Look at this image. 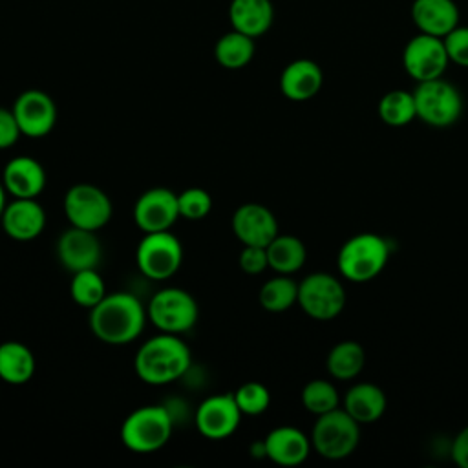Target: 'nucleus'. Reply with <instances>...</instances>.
Here are the masks:
<instances>
[{"mask_svg": "<svg viewBox=\"0 0 468 468\" xmlns=\"http://www.w3.org/2000/svg\"><path fill=\"white\" fill-rule=\"evenodd\" d=\"M146 314L161 333L181 335L196 325L199 307L188 291L179 287H166L152 296L146 307Z\"/></svg>", "mask_w": 468, "mask_h": 468, "instance_id": "obj_6", "label": "nucleus"}, {"mask_svg": "<svg viewBox=\"0 0 468 468\" xmlns=\"http://www.w3.org/2000/svg\"><path fill=\"white\" fill-rule=\"evenodd\" d=\"M442 40L450 62L468 68V27L457 26Z\"/></svg>", "mask_w": 468, "mask_h": 468, "instance_id": "obj_34", "label": "nucleus"}, {"mask_svg": "<svg viewBox=\"0 0 468 468\" xmlns=\"http://www.w3.org/2000/svg\"><path fill=\"white\" fill-rule=\"evenodd\" d=\"M344 410L358 422L367 424L375 422L386 411V395L384 391L369 382L355 384L344 399Z\"/></svg>", "mask_w": 468, "mask_h": 468, "instance_id": "obj_24", "label": "nucleus"}, {"mask_svg": "<svg viewBox=\"0 0 468 468\" xmlns=\"http://www.w3.org/2000/svg\"><path fill=\"white\" fill-rule=\"evenodd\" d=\"M13 113L20 126L22 135L38 139L51 133L57 122V106L51 95L42 90L31 88L22 91L13 104Z\"/></svg>", "mask_w": 468, "mask_h": 468, "instance_id": "obj_12", "label": "nucleus"}, {"mask_svg": "<svg viewBox=\"0 0 468 468\" xmlns=\"http://www.w3.org/2000/svg\"><path fill=\"white\" fill-rule=\"evenodd\" d=\"M358 422L346 410L338 408L318 415V420L311 435L314 450L322 457L331 461H338L351 455L358 444Z\"/></svg>", "mask_w": 468, "mask_h": 468, "instance_id": "obj_7", "label": "nucleus"}, {"mask_svg": "<svg viewBox=\"0 0 468 468\" xmlns=\"http://www.w3.org/2000/svg\"><path fill=\"white\" fill-rule=\"evenodd\" d=\"M239 269L247 274H260L269 267L267 260V249L258 245H243L239 258H238Z\"/></svg>", "mask_w": 468, "mask_h": 468, "instance_id": "obj_35", "label": "nucleus"}, {"mask_svg": "<svg viewBox=\"0 0 468 468\" xmlns=\"http://www.w3.org/2000/svg\"><path fill=\"white\" fill-rule=\"evenodd\" d=\"M190 367V349L172 333H161L146 340L133 358L137 377L150 386H163L177 380Z\"/></svg>", "mask_w": 468, "mask_h": 468, "instance_id": "obj_2", "label": "nucleus"}, {"mask_svg": "<svg viewBox=\"0 0 468 468\" xmlns=\"http://www.w3.org/2000/svg\"><path fill=\"white\" fill-rule=\"evenodd\" d=\"M298 303L311 318L331 320L342 313L346 292L333 274L313 272L298 283Z\"/></svg>", "mask_w": 468, "mask_h": 468, "instance_id": "obj_10", "label": "nucleus"}, {"mask_svg": "<svg viewBox=\"0 0 468 468\" xmlns=\"http://www.w3.org/2000/svg\"><path fill=\"white\" fill-rule=\"evenodd\" d=\"M452 459L461 466L468 468V426L459 431L452 446Z\"/></svg>", "mask_w": 468, "mask_h": 468, "instance_id": "obj_37", "label": "nucleus"}, {"mask_svg": "<svg viewBox=\"0 0 468 468\" xmlns=\"http://www.w3.org/2000/svg\"><path fill=\"white\" fill-rule=\"evenodd\" d=\"M263 446L265 457L282 466L302 464L311 452V442L305 433L292 426H280L269 431L263 439Z\"/></svg>", "mask_w": 468, "mask_h": 468, "instance_id": "obj_20", "label": "nucleus"}, {"mask_svg": "<svg viewBox=\"0 0 468 468\" xmlns=\"http://www.w3.org/2000/svg\"><path fill=\"white\" fill-rule=\"evenodd\" d=\"M177 207L179 218H185L188 221H199L207 218L212 210V196L201 186H190L177 194Z\"/></svg>", "mask_w": 468, "mask_h": 468, "instance_id": "obj_32", "label": "nucleus"}, {"mask_svg": "<svg viewBox=\"0 0 468 468\" xmlns=\"http://www.w3.org/2000/svg\"><path fill=\"white\" fill-rule=\"evenodd\" d=\"M366 364V351L358 342H340L327 355V371L338 380L355 378Z\"/></svg>", "mask_w": 468, "mask_h": 468, "instance_id": "obj_27", "label": "nucleus"}, {"mask_svg": "<svg viewBox=\"0 0 468 468\" xmlns=\"http://www.w3.org/2000/svg\"><path fill=\"white\" fill-rule=\"evenodd\" d=\"M4 232L16 241H31L38 238L46 227V212L37 199L13 197L0 218Z\"/></svg>", "mask_w": 468, "mask_h": 468, "instance_id": "obj_17", "label": "nucleus"}, {"mask_svg": "<svg viewBox=\"0 0 468 468\" xmlns=\"http://www.w3.org/2000/svg\"><path fill=\"white\" fill-rule=\"evenodd\" d=\"M5 194H7V190H5L4 183L0 181V218H2V214H4V208H5V205H7V201H5Z\"/></svg>", "mask_w": 468, "mask_h": 468, "instance_id": "obj_38", "label": "nucleus"}, {"mask_svg": "<svg viewBox=\"0 0 468 468\" xmlns=\"http://www.w3.org/2000/svg\"><path fill=\"white\" fill-rule=\"evenodd\" d=\"M302 404L314 415L327 413L338 406V391L331 382L314 378L302 389Z\"/></svg>", "mask_w": 468, "mask_h": 468, "instance_id": "obj_31", "label": "nucleus"}, {"mask_svg": "<svg viewBox=\"0 0 468 468\" xmlns=\"http://www.w3.org/2000/svg\"><path fill=\"white\" fill-rule=\"evenodd\" d=\"M22 135L13 110L0 106V150L13 146Z\"/></svg>", "mask_w": 468, "mask_h": 468, "instance_id": "obj_36", "label": "nucleus"}, {"mask_svg": "<svg viewBox=\"0 0 468 468\" xmlns=\"http://www.w3.org/2000/svg\"><path fill=\"white\" fill-rule=\"evenodd\" d=\"M260 305L269 313H283L298 302V283L287 274L267 280L258 292Z\"/></svg>", "mask_w": 468, "mask_h": 468, "instance_id": "obj_28", "label": "nucleus"}, {"mask_svg": "<svg viewBox=\"0 0 468 468\" xmlns=\"http://www.w3.org/2000/svg\"><path fill=\"white\" fill-rule=\"evenodd\" d=\"M230 27L252 38L265 35L274 22V5L271 0H230Z\"/></svg>", "mask_w": 468, "mask_h": 468, "instance_id": "obj_22", "label": "nucleus"}, {"mask_svg": "<svg viewBox=\"0 0 468 468\" xmlns=\"http://www.w3.org/2000/svg\"><path fill=\"white\" fill-rule=\"evenodd\" d=\"M256 38L230 29L223 33L214 46V58L225 69H241L245 68L256 53Z\"/></svg>", "mask_w": 468, "mask_h": 468, "instance_id": "obj_25", "label": "nucleus"}, {"mask_svg": "<svg viewBox=\"0 0 468 468\" xmlns=\"http://www.w3.org/2000/svg\"><path fill=\"white\" fill-rule=\"evenodd\" d=\"M135 263L146 278L168 280L183 263V245L170 230L146 232L137 243Z\"/></svg>", "mask_w": 468, "mask_h": 468, "instance_id": "obj_8", "label": "nucleus"}, {"mask_svg": "<svg viewBox=\"0 0 468 468\" xmlns=\"http://www.w3.org/2000/svg\"><path fill=\"white\" fill-rule=\"evenodd\" d=\"M177 218V194L165 186H154L144 190L133 205V223L144 234L170 230Z\"/></svg>", "mask_w": 468, "mask_h": 468, "instance_id": "obj_13", "label": "nucleus"}, {"mask_svg": "<svg viewBox=\"0 0 468 468\" xmlns=\"http://www.w3.org/2000/svg\"><path fill=\"white\" fill-rule=\"evenodd\" d=\"M450 58L441 37L419 33L408 40L402 51V66L417 82L442 77Z\"/></svg>", "mask_w": 468, "mask_h": 468, "instance_id": "obj_11", "label": "nucleus"}, {"mask_svg": "<svg viewBox=\"0 0 468 468\" xmlns=\"http://www.w3.org/2000/svg\"><path fill=\"white\" fill-rule=\"evenodd\" d=\"M2 183L13 197L37 199L46 186V172L31 155H16L2 170Z\"/></svg>", "mask_w": 468, "mask_h": 468, "instance_id": "obj_18", "label": "nucleus"}, {"mask_svg": "<svg viewBox=\"0 0 468 468\" xmlns=\"http://www.w3.org/2000/svg\"><path fill=\"white\" fill-rule=\"evenodd\" d=\"M69 294L77 305L91 309L106 296V285L97 269H84L73 272Z\"/></svg>", "mask_w": 468, "mask_h": 468, "instance_id": "obj_30", "label": "nucleus"}, {"mask_svg": "<svg viewBox=\"0 0 468 468\" xmlns=\"http://www.w3.org/2000/svg\"><path fill=\"white\" fill-rule=\"evenodd\" d=\"M241 415L232 393L212 395L199 404L196 411V428L203 437L221 441L238 430Z\"/></svg>", "mask_w": 468, "mask_h": 468, "instance_id": "obj_14", "label": "nucleus"}, {"mask_svg": "<svg viewBox=\"0 0 468 468\" xmlns=\"http://www.w3.org/2000/svg\"><path fill=\"white\" fill-rule=\"evenodd\" d=\"M102 247L93 230L69 225L57 239V258L71 274L84 269H97Z\"/></svg>", "mask_w": 468, "mask_h": 468, "instance_id": "obj_15", "label": "nucleus"}, {"mask_svg": "<svg viewBox=\"0 0 468 468\" xmlns=\"http://www.w3.org/2000/svg\"><path fill=\"white\" fill-rule=\"evenodd\" d=\"M232 395L243 415H261L271 404L269 389L256 380L241 384Z\"/></svg>", "mask_w": 468, "mask_h": 468, "instance_id": "obj_33", "label": "nucleus"}, {"mask_svg": "<svg viewBox=\"0 0 468 468\" xmlns=\"http://www.w3.org/2000/svg\"><path fill=\"white\" fill-rule=\"evenodd\" d=\"M64 214L69 225L97 232L110 223L113 205L102 188L91 183H77L64 196Z\"/></svg>", "mask_w": 468, "mask_h": 468, "instance_id": "obj_9", "label": "nucleus"}, {"mask_svg": "<svg viewBox=\"0 0 468 468\" xmlns=\"http://www.w3.org/2000/svg\"><path fill=\"white\" fill-rule=\"evenodd\" d=\"M378 117L389 126H404L417 117L413 93L391 90L378 102Z\"/></svg>", "mask_w": 468, "mask_h": 468, "instance_id": "obj_29", "label": "nucleus"}, {"mask_svg": "<svg viewBox=\"0 0 468 468\" xmlns=\"http://www.w3.org/2000/svg\"><path fill=\"white\" fill-rule=\"evenodd\" d=\"M37 369L33 351L16 340L0 344V378L5 384L22 386L31 380Z\"/></svg>", "mask_w": 468, "mask_h": 468, "instance_id": "obj_23", "label": "nucleus"}, {"mask_svg": "<svg viewBox=\"0 0 468 468\" xmlns=\"http://www.w3.org/2000/svg\"><path fill=\"white\" fill-rule=\"evenodd\" d=\"M172 415L165 406L148 404L133 410L121 424L122 444L135 453L161 450L172 437Z\"/></svg>", "mask_w": 468, "mask_h": 468, "instance_id": "obj_3", "label": "nucleus"}, {"mask_svg": "<svg viewBox=\"0 0 468 468\" xmlns=\"http://www.w3.org/2000/svg\"><path fill=\"white\" fill-rule=\"evenodd\" d=\"M389 245L373 232L356 234L347 239L338 252V271L351 282L362 283L373 280L386 267Z\"/></svg>", "mask_w": 468, "mask_h": 468, "instance_id": "obj_4", "label": "nucleus"}, {"mask_svg": "<svg viewBox=\"0 0 468 468\" xmlns=\"http://www.w3.org/2000/svg\"><path fill=\"white\" fill-rule=\"evenodd\" d=\"M413 99L417 117L430 126H450L463 113V97L459 90L442 77L419 82Z\"/></svg>", "mask_w": 468, "mask_h": 468, "instance_id": "obj_5", "label": "nucleus"}, {"mask_svg": "<svg viewBox=\"0 0 468 468\" xmlns=\"http://www.w3.org/2000/svg\"><path fill=\"white\" fill-rule=\"evenodd\" d=\"M146 318V309L137 296L117 291L90 309V329L101 342L122 346L143 333Z\"/></svg>", "mask_w": 468, "mask_h": 468, "instance_id": "obj_1", "label": "nucleus"}, {"mask_svg": "<svg viewBox=\"0 0 468 468\" xmlns=\"http://www.w3.org/2000/svg\"><path fill=\"white\" fill-rule=\"evenodd\" d=\"M232 232L243 245L267 247L278 236V221L265 205L243 203L232 214Z\"/></svg>", "mask_w": 468, "mask_h": 468, "instance_id": "obj_16", "label": "nucleus"}, {"mask_svg": "<svg viewBox=\"0 0 468 468\" xmlns=\"http://www.w3.org/2000/svg\"><path fill=\"white\" fill-rule=\"evenodd\" d=\"M411 18L420 33L442 38L459 26V9L453 0H413Z\"/></svg>", "mask_w": 468, "mask_h": 468, "instance_id": "obj_21", "label": "nucleus"}, {"mask_svg": "<svg viewBox=\"0 0 468 468\" xmlns=\"http://www.w3.org/2000/svg\"><path fill=\"white\" fill-rule=\"evenodd\" d=\"M265 249L269 267L278 274L296 272L305 263V247L296 236L278 234Z\"/></svg>", "mask_w": 468, "mask_h": 468, "instance_id": "obj_26", "label": "nucleus"}, {"mask_svg": "<svg viewBox=\"0 0 468 468\" xmlns=\"http://www.w3.org/2000/svg\"><path fill=\"white\" fill-rule=\"evenodd\" d=\"M324 84L322 68L311 58H296L289 62L280 75V91L289 101H309Z\"/></svg>", "mask_w": 468, "mask_h": 468, "instance_id": "obj_19", "label": "nucleus"}]
</instances>
